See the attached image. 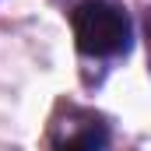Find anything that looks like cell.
Returning a JSON list of instances; mask_svg holds the SVG:
<instances>
[{
  "label": "cell",
  "instance_id": "2",
  "mask_svg": "<svg viewBox=\"0 0 151 151\" xmlns=\"http://www.w3.org/2000/svg\"><path fill=\"white\" fill-rule=\"evenodd\" d=\"M106 144H109V130L95 119L91 127H84V130H77L74 137H67L56 151H106Z\"/></svg>",
  "mask_w": 151,
  "mask_h": 151
},
{
  "label": "cell",
  "instance_id": "1",
  "mask_svg": "<svg viewBox=\"0 0 151 151\" xmlns=\"http://www.w3.org/2000/svg\"><path fill=\"white\" fill-rule=\"evenodd\" d=\"M74 25V42L81 56H95V60H109L130 49L134 39V25L130 14L116 4L106 0H84L70 18Z\"/></svg>",
  "mask_w": 151,
  "mask_h": 151
}]
</instances>
